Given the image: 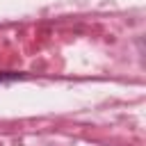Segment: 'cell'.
I'll list each match as a JSON object with an SVG mask.
<instances>
[{"mask_svg":"<svg viewBox=\"0 0 146 146\" xmlns=\"http://www.w3.org/2000/svg\"><path fill=\"white\" fill-rule=\"evenodd\" d=\"M23 78V73H0V82H7V80H18Z\"/></svg>","mask_w":146,"mask_h":146,"instance_id":"cell-1","label":"cell"}]
</instances>
